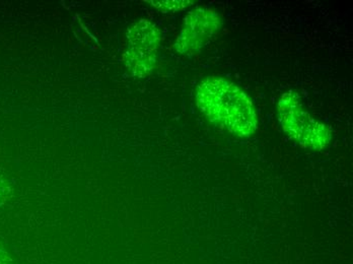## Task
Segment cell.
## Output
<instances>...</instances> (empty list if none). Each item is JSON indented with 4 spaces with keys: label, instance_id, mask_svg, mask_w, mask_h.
I'll use <instances>...</instances> for the list:
<instances>
[{
    "label": "cell",
    "instance_id": "6da1fadb",
    "mask_svg": "<svg viewBox=\"0 0 353 264\" xmlns=\"http://www.w3.org/2000/svg\"><path fill=\"white\" fill-rule=\"evenodd\" d=\"M195 99L200 112L228 132L247 139L257 130L258 115L253 101L229 79L205 77L196 88Z\"/></svg>",
    "mask_w": 353,
    "mask_h": 264
},
{
    "label": "cell",
    "instance_id": "7a4b0ae2",
    "mask_svg": "<svg viewBox=\"0 0 353 264\" xmlns=\"http://www.w3.org/2000/svg\"><path fill=\"white\" fill-rule=\"evenodd\" d=\"M276 113L283 132L303 149L323 151L331 143L330 128L307 111L300 94L294 90L281 97Z\"/></svg>",
    "mask_w": 353,
    "mask_h": 264
},
{
    "label": "cell",
    "instance_id": "3957f363",
    "mask_svg": "<svg viewBox=\"0 0 353 264\" xmlns=\"http://www.w3.org/2000/svg\"><path fill=\"white\" fill-rule=\"evenodd\" d=\"M126 40L123 62L129 74L137 79L150 77L158 63L161 30L150 19H141L127 30Z\"/></svg>",
    "mask_w": 353,
    "mask_h": 264
},
{
    "label": "cell",
    "instance_id": "277c9868",
    "mask_svg": "<svg viewBox=\"0 0 353 264\" xmlns=\"http://www.w3.org/2000/svg\"><path fill=\"white\" fill-rule=\"evenodd\" d=\"M223 25V18L213 8H194L185 17L174 50L180 55L197 54L217 35Z\"/></svg>",
    "mask_w": 353,
    "mask_h": 264
},
{
    "label": "cell",
    "instance_id": "5b68a950",
    "mask_svg": "<svg viewBox=\"0 0 353 264\" xmlns=\"http://www.w3.org/2000/svg\"><path fill=\"white\" fill-rule=\"evenodd\" d=\"M145 2L165 14L180 12V10H186L194 4V1L192 0H148Z\"/></svg>",
    "mask_w": 353,
    "mask_h": 264
},
{
    "label": "cell",
    "instance_id": "8992f818",
    "mask_svg": "<svg viewBox=\"0 0 353 264\" xmlns=\"http://www.w3.org/2000/svg\"><path fill=\"white\" fill-rule=\"evenodd\" d=\"M12 195H14V188L12 184L3 176L0 175V207L8 203Z\"/></svg>",
    "mask_w": 353,
    "mask_h": 264
},
{
    "label": "cell",
    "instance_id": "52a82bcc",
    "mask_svg": "<svg viewBox=\"0 0 353 264\" xmlns=\"http://www.w3.org/2000/svg\"><path fill=\"white\" fill-rule=\"evenodd\" d=\"M0 264H14L12 257L1 244H0Z\"/></svg>",
    "mask_w": 353,
    "mask_h": 264
}]
</instances>
